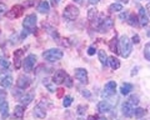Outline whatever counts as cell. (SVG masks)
Masks as SVG:
<instances>
[{"label": "cell", "instance_id": "6da1fadb", "mask_svg": "<svg viewBox=\"0 0 150 120\" xmlns=\"http://www.w3.org/2000/svg\"><path fill=\"white\" fill-rule=\"evenodd\" d=\"M119 53L123 58H128L131 53V41L126 35H123L119 40Z\"/></svg>", "mask_w": 150, "mask_h": 120}, {"label": "cell", "instance_id": "7a4b0ae2", "mask_svg": "<svg viewBox=\"0 0 150 120\" xmlns=\"http://www.w3.org/2000/svg\"><path fill=\"white\" fill-rule=\"evenodd\" d=\"M63 56H64V53H63V50H60V49H49L43 53V58L46 61H50V63L58 61V60H60Z\"/></svg>", "mask_w": 150, "mask_h": 120}, {"label": "cell", "instance_id": "3957f363", "mask_svg": "<svg viewBox=\"0 0 150 120\" xmlns=\"http://www.w3.org/2000/svg\"><path fill=\"white\" fill-rule=\"evenodd\" d=\"M36 20H38V18H36L35 14H29V15H26L24 21H23V26H24V29L28 30L29 33H35V30H36Z\"/></svg>", "mask_w": 150, "mask_h": 120}, {"label": "cell", "instance_id": "277c9868", "mask_svg": "<svg viewBox=\"0 0 150 120\" xmlns=\"http://www.w3.org/2000/svg\"><path fill=\"white\" fill-rule=\"evenodd\" d=\"M79 13H80V11H79V9L75 5H68L67 8L64 9L63 15H64V18L67 20L73 21V20H75L79 16Z\"/></svg>", "mask_w": 150, "mask_h": 120}, {"label": "cell", "instance_id": "5b68a950", "mask_svg": "<svg viewBox=\"0 0 150 120\" xmlns=\"http://www.w3.org/2000/svg\"><path fill=\"white\" fill-rule=\"evenodd\" d=\"M112 26H114V21H112V19L101 16L100 23H99V25H98V30H99L100 33H105V31L110 30Z\"/></svg>", "mask_w": 150, "mask_h": 120}, {"label": "cell", "instance_id": "8992f818", "mask_svg": "<svg viewBox=\"0 0 150 120\" xmlns=\"http://www.w3.org/2000/svg\"><path fill=\"white\" fill-rule=\"evenodd\" d=\"M35 63H36V56L34 54H30V55H28V56L25 58L24 60V63H23V66H24V70L26 73H29L33 70V68H34L35 65Z\"/></svg>", "mask_w": 150, "mask_h": 120}, {"label": "cell", "instance_id": "52a82bcc", "mask_svg": "<svg viewBox=\"0 0 150 120\" xmlns=\"http://www.w3.org/2000/svg\"><path fill=\"white\" fill-rule=\"evenodd\" d=\"M31 84V79L29 76H26V75H21V76H19V79L16 81V85L19 89H21V90H25L28 89V88L30 86Z\"/></svg>", "mask_w": 150, "mask_h": 120}, {"label": "cell", "instance_id": "ba28073f", "mask_svg": "<svg viewBox=\"0 0 150 120\" xmlns=\"http://www.w3.org/2000/svg\"><path fill=\"white\" fill-rule=\"evenodd\" d=\"M67 73H65L64 70H58V71H55L54 73V75H53V81L54 84L56 85H60V84H63V83L65 81V79H67Z\"/></svg>", "mask_w": 150, "mask_h": 120}, {"label": "cell", "instance_id": "9c48e42d", "mask_svg": "<svg viewBox=\"0 0 150 120\" xmlns=\"http://www.w3.org/2000/svg\"><path fill=\"white\" fill-rule=\"evenodd\" d=\"M75 78H76L81 84H86L88 83V71L83 68L75 69Z\"/></svg>", "mask_w": 150, "mask_h": 120}, {"label": "cell", "instance_id": "30bf717a", "mask_svg": "<svg viewBox=\"0 0 150 120\" xmlns=\"http://www.w3.org/2000/svg\"><path fill=\"white\" fill-rule=\"evenodd\" d=\"M23 8L21 5H15L11 8V10H9L6 13V16L9 18V19H15V18H19L23 14Z\"/></svg>", "mask_w": 150, "mask_h": 120}, {"label": "cell", "instance_id": "8fae6325", "mask_svg": "<svg viewBox=\"0 0 150 120\" xmlns=\"http://www.w3.org/2000/svg\"><path fill=\"white\" fill-rule=\"evenodd\" d=\"M115 91H116V83L109 81L104 88V93H103V95L104 96H112L115 94Z\"/></svg>", "mask_w": 150, "mask_h": 120}, {"label": "cell", "instance_id": "7c38bea8", "mask_svg": "<svg viewBox=\"0 0 150 120\" xmlns=\"http://www.w3.org/2000/svg\"><path fill=\"white\" fill-rule=\"evenodd\" d=\"M24 55V49H19L15 50L14 53V65H15V69H19L21 66V58Z\"/></svg>", "mask_w": 150, "mask_h": 120}, {"label": "cell", "instance_id": "4fadbf2b", "mask_svg": "<svg viewBox=\"0 0 150 120\" xmlns=\"http://www.w3.org/2000/svg\"><path fill=\"white\" fill-rule=\"evenodd\" d=\"M139 23L142 26H146L149 24V18L145 13V9L144 8H140L139 9Z\"/></svg>", "mask_w": 150, "mask_h": 120}, {"label": "cell", "instance_id": "5bb4252c", "mask_svg": "<svg viewBox=\"0 0 150 120\" xmlns=\"http://www.w3.org/2000/svg\"><path fill=\"white\" fill-rule=\"evenodd\" d=\"M98 110H99V113H108L111 110V105L106 100H103L98 104Z\"/></svg>", "mask_w": 150, "mask_h": 120}, {"label": "cell", "instance_id": "9a60e30c", "mask_svg": "<svg viewBox=\"0 0 150 120\" xmlns=\"http://www.w3.org/2000/svg\"><path fill=\"white\" fill-rule=\"evenodd\" d=\"M33 114H34V116L39 118V119H44L46 116V112H45V109L41 108V105H38V107H35Z\"/></svg>", "mask_w": 150, "mask_h": 120}, {"label": "cell", "instance_id": "2e32d148", "mask_svg": "<svg viewBox=\"0 0 150 120\" xmlns=\"http://www.w3.org/2000/svg\"><path fill=\"white\" fill-rule=\"evenodd\" d=\"M121 110H123V114L125 115V116H131V115H133V112H134V110H133V105L129 104L128 101L123 104Z\"/></svg>", "mask_w": 150, "mask_h": 120}, {"label": "cell", "instance_id": "e0dca14e", "mask_svg": "<svg viewBox=\"0 0 150 120\" xmlns=\"http://www.w3.org/2000/svg\"><path fill=\"white\" fill-rule=\"evenodd\" d=\"M0 84H1L3 88H5V89L10 88L11 84H13V78H11V75L3 76V78H1V80H0Z\"/></svg>", "mask_w": 150, "mask_h": 120}, {"label": "cell", "instance_id": "ac0fdd59", "mask_svg": "<svg viewBox=\"0 0 150 120\" xmlns=\"http://www.w3.org/2000/svg\"><path fill=\"white\" fill-rule=\"evenodd\" d=\"M44 28L46 29V31H48V33L51 35V38L53 39H55V40H58L59 41V39H60V35H59V33L58 31H56L54 28H51V26H49L48 24H44Z\"/></svg>", "mask_w": 150, "mask_h": 120}, {"label": "cell", "instance_id": "d6986e66", "mask_svg": "<svg viewBox=\"0 0 150 120\" xmlns=\"http://www.w3.org/2000/svg\"><path fill=\"white\" fill-rule=\"evenodd\" d=\"M38 10H39L41 14H48L49 10H50V5L48 1H45V0H43V1H40L39 6H38Z\"/></svg>", "mask_w": 150, "mask_h": 120}, {"label": "cell", "instance_id": "ffe728a7", "mask_svg": "<svg viewBox=\"0 0 150 120\" xmlns=\"http://www.w3.org/2000/svg\"><path fill=\"white\" fill-rule=\"evenodd\" d=\"M24 113H25V109L23 105H16L15 109H14V116L18 119H21L24 116Z\"/></svg>", "mask_w": 150, "mask_h": 120}, {"label": "cell", "instance_id": "44dd1931", "mask_svg": "<svg viewBox=\"0 0 150 120\" xmlns=\"http://www.w3.org/2000/svg\"><path fill=\"white\" fill-rule=\"evenodd\" d=\"M98 55H99V60H100V63H101L104 66H106L108 61H109V58H108L106 53L104 52V50H99V53H98Z\"/></svg>", "mask_w": 150, "mask_h": 120}, {"label": "cell", "instance_id": "7402d4cb", "mask_svg": "<svg viewBox=\"0 0 150 120\" xmlns=\"http://www.w3.org/2000/svg\"><path fill=\"white\" fill-rule=\"evenodd\" d=\"M109 64H110V66H111L112 70H116V69L120 68V61L115 56H110L109 58Z\"/></svg>", "mask_w": 150, "mask_h": 120}, {"label": "cell", "instance_id": "603a6c76", "mask_svg": "<svg viewBox=\"0 0 150 120\" xmlns=\"http://www.w3.org/2000/svg\"><path fill=\"white\" fill-rule=\"evenodd\" d=\"M131 90H133V85L129 84V83H125V84H123L120 88V91H121L123 95H128Z\"/></svg>", "mask_w": 150, "mask_h": 120}, {"label": "cell", "instance_id": "cb8c5ba5", "mask_svg": "<svg viewBox=\"0 0 150 120\" xmlns=\"http://www.w3.org/2000/svg\"><path fill=\"white\" fill-rule=\"evenodd\" d=\"M109 10L111 13H119V11L123 10V5L119 4V3H114V4H111V5L109 6Z\"/></svg>", "mask_w": 150, "mask_h": 120}, {"label": "cell", "instance_id": "d4e9b609", "mask_svg": "<svg viewBox=\"0 0 150 120\" xmlns=\"http://www.w3.org/2000/svg\"><path fill=\"white\" fill-rule=\"evenodd\" d=\"M118 39H116V36H114L111 40H110V43H109V48L111 52H118Z\"/></svg>", "mask_w": 150, "mask_h": 120}, {"label": "cell", "instance_id": "484cf974", "mask_svg": "<svg viewBox=\"0 0 150 120\" xmlns=\"http://www.w3.org/2000/svg\"><path fill=\"white\" fill-rule=\"evenodd\" d=\"M133 114L135 115V118H143L144 115H146V110L143 109V108H137L133 112Z\"/></svg>", "mask_w": 150, "mask_h": 120}, {"label": "cell", "instance_id": "4316f807", "mask_svg": "<svg viewBox=\"0 0 150 120\" xmlns=\"http://www.w3.org/2000/svg\"><path fill=\"white\" fill-rule=\"evenodd\" d=\"M33 98H34V96H33V94H28V95H25V96H23L20 101H21L23 105H25V107H26V105H29V104L31 103Z\"/></svg>", "mask_w": 150, "mask_h": 120}, {"label": "cell", "instance_id": "83f0119b", "mask_svg": "<svg viewBox=\"0 0 150 120\" xmlns=\"http://www.w3.org/2000/svg\"><path fill=\"white\" fill-rule=\"evenodd\" d=\"M129 24L131 25V26H138L140 23H139V18L138 16H135V15H133V14H131V15L129 16Z\"/></svg>", "mask_w": 150, "mask_h": 120}, {"label": "cell", "instance_id": "f1b7e54d", "mask_svg": "<svg viewBox=\"0 0 150 120\" xmlns=\"http://www.w3.org/2000/svg\"><path fill=\"white\" fill-rule=\"evenodd\" d=\"M96 15H98L96 9H89V11H88V19L90 21L96 20Z\"/></svg>", "mask_w": 150, "mask_h": 120}, {"label": "cell", "instance_id": "f546056e", "mask_svg": "<svg viewBox=\"0 0 150 120\" xmlns=\"http://www.w3.org/2000/svg\"><path fill=\"white\" fill-rule=\"evenodd\" d=\"M71 104H73V98H71V96H70V95L65 96L64 100H63V105H64V107L65 108H69Z\"/></svg>", "mask_w": 150, "mask_h": 120}, {"label": "cell", "instance_id": "4dcf8cb0", "mask_svg": "<svg viewBox=\"0 0 150 120\" xmlns=\"http://www.w3.org/2000/svg\"><path fill=\"white\" fill-rule=\"evenodd\" d=\"M144 56L146 58V60H149V61H150V43H148L146 45H145V48H144Z\"/></svg>", "mask_w": 150, "mask_h": 120}, {"label": "cell", "instance_id": "1f68e13d", "mask_svg": "<svg viewBox=\"0 0 150 120\" xmlns=\"http://www.w3.org/2000/svg\"><path fill=\"white\" fill-rule=\"evenodd\" d=\"M128 103L131 104L133 107H134V105H138V104H139V98H138L137 95H131L130 98H129V101H128Z\"/></svg>", "mask_w": 150, "mask_h": 120}, {"label": "cell", "instance_id": "d6a6232c", "mask_svg": "<svg viewBox=\"0 0 150 120\" xmlns=\"http://www.w3.org/2000/svg\"><path fill=\"white\" fill-rule=\"evenodd\" d=\"M9 108V105H8V101L5 99H0V112H3V110H5Z\"/></svg>", "mask_w": 150, "mask_h": 120}, {"label": "cell", "instance_id": "836d02e7", "mask_svg": "<svg viewBox=\"0 0 150 120\" xmlns=\"http://www.w3.org/2000/svg\"><path fill=\"white\" fill-rule=\"evenodd\" d=\"M44 85H46V88H48L49 91H51V93H54V91H55V88H54V85H51L50 83L48 81V79H45V80H44Z\"/></svg>", "mask_w": 150, "mask_h": 120}, {"label": "cell", "instance_id": "e575fe53", "mask_svg": "<svg viewBox=\"0 0 150 120\" xmlns=\"http://www.w3.org/2000/svg\"><path fill=\"white\" fill-rule=\"evenodd\" d=\"M85 112H86V107H85V105H79V107H78V114L79 115H84V114H85Z\"/></svg>", "mask_w": 150, "mask_h": 120}, {"label": "cell", "instance_id": "d590c367", "mask_svg": "<svg viewBox=\"0 0 150 120\" xmlns=\"http://www.w3.org/2000/svg\"><path fill=\"white\" fill-rule=\"evenodd\" d=\"M0 65H1L3 68H8L9 66V61L6 59H0Z\"/></svg>", "mask_w": 150, "mask_h": 120}, {"label": "cell", "instance_id": "8d00e7d4", "mask_svg": "<svg viewBox=\"0 0 150 120\" xmlns=\"http://www.w3.org/2000/svg\"><path fill=\"white\" fill-rule=\"evenodd\" d=\"M5 11H6V5L0 3V14H5Z\"/></svg>", "mask_w": 150, "mask_h": 120}, {"label": "cell", "instance_id": "74e56055", "mask_svg": "<svg viewBox=\"0 0 150 120\" xmlns=\"http://www.w3.org/2000/svg\"><path fill=\"white\" fill-rule=\"evenodd\" d=\"M95 52H96V50H95V48H94V47H90V48L88 49V54L90 55V56H91V55L95 54Z\"/></svg>", "mask_w": 150, "mask_h": 120}, {"label": "cell", "instance_id": "f35d334b", "mask_svg": "<svg viewBox=\"0 0 150 120\" xmlns=\"http://www.w3.org/2000/svg\"><path fill=\"white\" fill-rule=\"evenodd\" d=\"M133 43H134V44H139V43H140L139 35H134V36H133Z\"/></svg>", "mask_w": 150, "mask_h": 120}, {"label": "cell", "instance_id": "ab89813d", "mask_svg": "<svg viewBox=\"0 0 150 120\" xmlns=\"http://www.w3.org/2000/svg\"><path fill=\"white\" fill-rule=\"evenodd\" d=\"M65 83H67V86H71L73 85V81H71V79H70L69 76H67V79H65Z\"/></svg>", "mask_w": 150, "mask_h": 120}, {"label": "cell", "instance_id": "60d3db41", "mask_svg": "<svg viewBox=\"0 0 150 120\" xmlns=\"http://www.w3.org/2000/svg\"><path fill=\"white\" fill-rule=\"evenodd\" d=\"M83 95H84V96H86V98H90V95H91V94L89 93L88 90H83Z\"/></svg>", "mask_w": 150, "mask_h": 120}, {"label": "cell", "instance_id": "b9f144b4", "mask_svg": "<svg viewBox=\"0 0 150 120\" xmlns=\"http://www.w3.org/2000/svg\"><path fill=\"white\" fill-rule=\"evenodd\" d=\"M120 19H125V20H126V19H128V14H126V13H125V14H124V13L120 14Z\"/></svg>", "mask_w": 150, "mask_h": 120}, {"label": "cell", "instance_id": "7bdbcfd3", "mask_svg": "<svg viewBox=\"0 0 150 120\" xmlns=\"http://www.w3.org/2000/svg\"><path fill=\"white\" fill-rule=\"evenodd\" d=\"M59 3H60V0H51V4H53L54 6H56Z\"/></svg>", "mask_w": 150, "mask_h": 120}, {"label": "cell", "instance_id": "ee69618b", "mask_svg": "<svg viewBox=\"0 0 150 120\" xmlns=\"http://www.w3.org/2000/svg\"><path fill=\"white\" fill-rule=\"evenodd\" d=\"M88 120H99V119H98L96 116H94V115H90V116L88 118Z\"/></svg>", "mask_w": 150, "mask_h": 120}, {"label": "cell", "instance_id": "f6af8a7d", "mask_svg": "<svg viewBox=\"0 0 150 120\" xmlns=\"http://www.w3.org/2000/svg\"><path fill=\"white\" fill-rule=\"evenodd\" d=\"M99 1H100V0H89V3H90V4H98Z\"/></svg>", "mask_w": 150, "mask_h": 120}, {"label": "cell", "instance_id": "bcb514c9", "mask_svg": "<svg viewBox=\"0 0 150 120\" xmlns=\"http://www.w3.org/2000/svg\"><path fill=\"white\" fill-rule=\"evenodd\" d=\"M76 4H79V5H81V4H84V0H74Z\"/></svg>", "mask_w": 150, "mask_h": 120}, {"label": "cell", "instance_id": "7dc6e473", "mask_svg": "<svg viewBox=\"0 0 150 120\" xmlns=\"http://www.w3.org/2000/svg\"><path fill=\"white\" fill-rule=\"evenodd\" d=\"M62 95H63V89H59V91H58V96L60 98Z\"/></svg>", "mask_w": 150, "mask_h": 120}, {"label": "cell", "instance_id": "c3c4849f", "mask_svg": "<svg viewBox=\"0 0 150 120\" xmlns=\"http://www.w3.org/2000/svg\"><path fill=\"white\" fill-rule=\"evenodd\" d=\"M133 70H134V71H131V75H134V74H137V73H138V68H134Z\"/></svg>", "mask_w": 150, "mask_h": 120}, {"label": "cell", "instance_id": "681fc988", "mask_svg": "<svg viewBox=\"0 0 150 120\" xmlns=\"http://www.w3.org/2000/svg\"><path fill=\"white\" fill-rule=\"evenodd\" d=\"M146 10H148V13H149V15H150V3L146 5Z\"/></svg>", "mask_w": 150, "mask_h": 120}, {"label": "cell", "instance_id": "f907efd6", "mask_svg": "<svg viewBox=\"0 0 150 120\" xmlns=\"http://www.w3.org/2000/svg\"><path fill=\"white\" fill-rule=\"evenodd\" d=\"M0 95H5V91H4V90H0Z\"/></svg>", "mask_w": 150, "mask_h": 120}, {"label": "cell", "instance_id": "816d5d0a", "mask_svg": "<svg viewBox=\"0 0 150 120\" xmlns=\"http://www.w3.org/2000/svg\"><path fill=\"white\" fill-rule=\"evenodd\" d=\"M121 1H123V3H125V4H126V3L129 1V0H121Z\"/></svg>", "mask_w": 150, "mask_h": 120}, {"label": "cell", "instance_id": "f5cc1de1", "mask_svg": "<svg viewBox=\"0 0 150 120\" xmlns=\"http://www.w3.org/2000/svg\"><path fill=\"white\" fill-rule=\"evenodd\" d=\"M99 120H108V119H105V118H100Z\"/></svg>", "mask_w": 150, "mask_h": 120}, {"label": "cell", "instance_id": "db71d44e", "mask_svg": "<svg viewBox=\"0 0 150 120\" xmlns=\"http://www.w3.org/2000/svg\"><path fill=\"white\" fill-rule=\"evenodd\" d=\"M148 36H149V38H150V30L148 31Z\"/></svg>", "mask_w": 150, "mask_h": 120}, {"label": "cell", "instance_id": "11a10c76", "mask_svg": "<svg viewBox=\"0 0 150 120\" xmlns=\"http://www.w3.org/2000/svg\"><path fill=\"white\" fill-rule=\"evenodd\" d=\"M78 120H84V119H81V118H80V119H78Z\"/></svg>", "mask_w": 150, "mask_h": 120}]
</instances>
